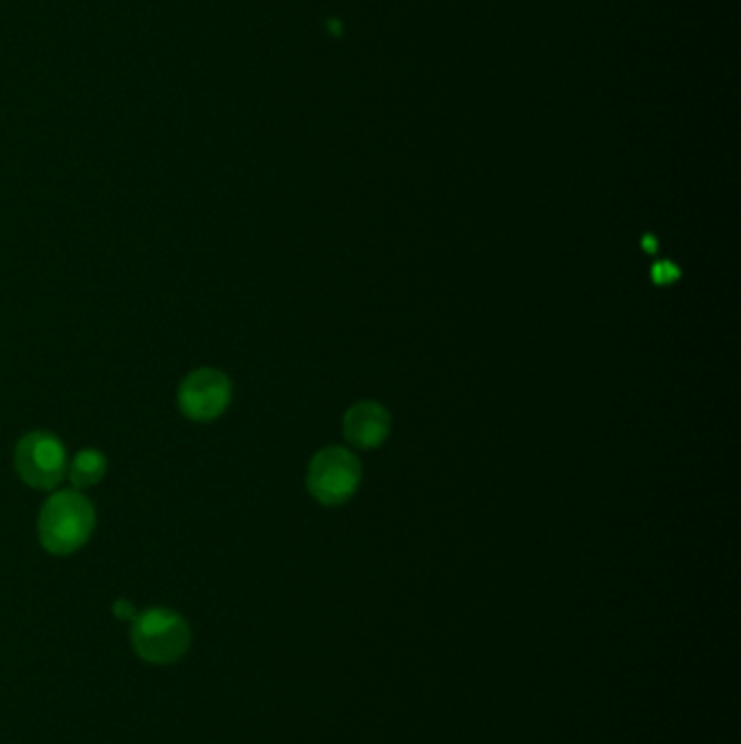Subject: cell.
Wrapping results in <instances>:
<instances>
[{"instance_id": "cell-4", "label": "cell", "mask_w": 741, "mask_h": 744, "mask_svg": "<svg viewBox=\"0 0 741 744\" xmlns=\"http://www.w3.org/2000/svg\"><path fill=\"white\" fill-rule=\"evenodd\" d=\"M362 483V464L359 460L342 449L328 447L316 453L307 472V488L312 497L323 506H342L353 499Z\"/></svg>"}, {"instance_id": "cell-1", "label": "cell", "mask_w": 741, "mask_h": 744, "mask_svg": "<svg viewBox=\"0 0 741 744\" xmlns=\"http://www.w3.org/2000/svg\"><path fill=\"white\" fill-rule=\"evenodd\" d=\"M96 525L92 501L81 490L50 495L38 518V536L52 556H70L86 547Z\"/></svg>"}, {"instance_id": "cell-9", "label": "cell", "mask_w": 741, "mask_h": 744, "mask_svg": "<svg viewBox=\"0 0 741 744\" xmlns=\"http://www.w3.org/2000/svg\"><path fill=\"white\" fill-rule=\"evenodd\" d=\"M113 611H116V616L118 618H136V609H134V605L129 604V601H116V605H113Z\"/></svg>"}, {"instance_id": "cell-7", "label": "cell", "mask_w": 741, "mask_h": 744, "mask_svg": "<svg viewBox=\"0 0 741 744\" xmlns=\"http://www.w3.org/2000/svg\"><path fill=\"white\" fill-rule=\"evenodd\" d=\"M105 474H107V458L98 449L79 451L72 458V462L68 464V477H70L75 490L93 488L96 483L102 481Z\"/></svg>"}, {"instance_id": "cell-5", "label": "cell", "mask_w": 741, "mask_h": 744, "mask_svg": "<svg viewBox=\"0 0 741 744\" xmlns=\"http://www.w3.org/2000/svg\"><path fill=\"white\" fill-rule=\"evenodd\" d=\"M231 379L218 369H198L184 379L179 388V410L191 422L220 419L231 405Z\"/></svg>"}, {"instance_id": "cell-2", "label": "cell", "mask_w": 741, "mask_h": 744, "mask_svg": "<svg viewBox=\"0 0 741 744\" xmlns=\"http://www.w3.org/2000/svg\"><path fill=\"white\" fill-rule=\"evenodd\" d=\"M134 647L150 664H172L189 649V627L177 611L155 607L136 616Z\"/></svg>"}, {"instance_id": "cell-6", "label": "cell", "mask_w": 741, "mask_h": 744, "mask_svg": "<svg viewBox=\"0 0 741 744\" xmlns=\"http://www.w3.org/2000/svg\"><path fill=\"white\" fill-rule=\"evenodd\" d=\"M392 431L389 412L374 401L355 403L344 417V435L346 440L364 451L381 447Z\"/></svg>"}, {"instance_id": "cell-8", "label": "cell", "mask_w": 741, "mask_h": 744, "mask_svg": "<svg viewBox=\"0 0 741 744\" xmlns=\"http://www.w3.org/2000/svg\"><path fill=\"white\" fill-rule=\"evenodd\" d=\"M676 277H679V271H676V266L670 264V262H663V264H659V266L652 271V280L656 281V283H661V285H665V283H670V281H674Z\"/></svg>"}, {"instance_id": "cell-3", "label": "cell", "mask_w": 741, "mask_h": 744, "mask_svg": "<svg viewBox=\"0 0 741 744\" xmlns=\"http://www.w3.org/2000/svg\"><path fill=\"white\" fill-rule=\"evenodd\" d=\"M13 464L27 486L36 490H55L68 474V453L55 433L31 431L18 440Z\"/></svg>"}]
</instances>
